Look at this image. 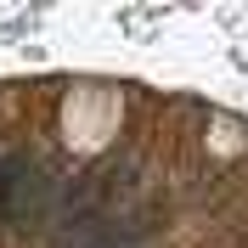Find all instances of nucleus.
Segmentation results:
<instances>
[{
	"label": "nucleus",
	"instance_id": "nucleus-1",
	"mask_svg": "<svg viewBox=\"0 0 248 248\" xmlns=\"http://www.w3.org/2000/svg\"><path fill=\"white\" fill-rule=\"evenodd\" d=\"M46 192H51V181H46L40 164H29V158H6V164H0V215L6 220L40 215Z\"/></svg>",
	"mask_w": 248,
	"mask_h": 248
}]
</instances>
